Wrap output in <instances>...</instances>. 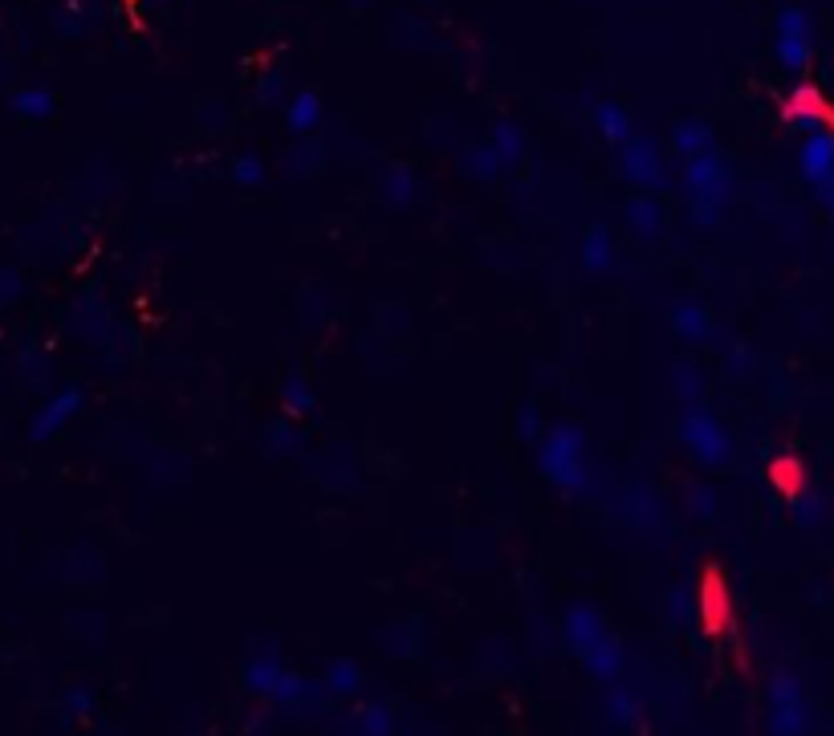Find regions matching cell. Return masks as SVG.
I'll return each mask as SVG.
<instances>
[{"mask_svg":"<svg viewBox=\"0 0 834 736\" xmlns=\"http://www.w3.org/2000/svg\"><path fill=\"white\" fill-rule=\"evenodd\" d=\"M562 643L578 655V663L590 671L599 684H619L623 676V647L611 623L603 619L599 606L574 602L562 615Z\"/></svg>","mask_w":834,"mask_h":736,"instance_id":"1","label":"cell"},{"mask_svg":"<svg viewBox=\"0 0 834 736\" xmlns=\"http://www.w3.org/2000/svg\"><path fill=\"white\" fill-rule=\"evenodd\" d=\"M538 468L566 497L590 493V460H586V432L578 423L562 419L538 440Z\"/></svg>","mask_w":834,"mask_h":736,"instance_id":"2","label":"cell"},{"mask_svg":"<svg viewBox=\"0 0 834 736\" xmlns=\"http://www.w3.org/2000/svg\"><path fill=\"white\" fill-rule=\"evenodd\" d=\"M684 192L696 204H712L725 208L733 200V171L717 151H700L692 159H684Z\"/></svg>","mask_w":834,"mask_h":736,"instance_id":"3","label":"cell"},{"mask_svg":"<svg viewBox=\"0 0 834 736\" xmlns=\"http://www.w3.org/2000/svg\"><path fill=\"white\" fill-rule=\"evenodd\" d=\"M696 619L708 639H725L733 635V594L725 582V570L717 562H708L700 570V590H696Z\"/></svg>","mask_w":834,"mask_h":736,"instance_id":"4","label":"cell"},{"mask_svg":"<svg viewBox=\"0 0 834 736\" xmlns=\"http://www.w3.org/2000/svg\"><path fill=\"white\" fill-rule=\"evenodd\" d=\"M680 440L708 468H717V464L729 460V432L717 423V415L696 407V403H688V411L680 415Z\"/></svg>","mask_w":834,"mask_h":736,"instance_id":"5","label":"cell"},{"mask_svg":"<svg viewBox=\"0 0 834 736\" xmlns=\"http://www.w3.org/2000/svg\"><path fill=\"white\" fill-rule=\"evenodd\" d=\"M619 167H623L627 183H635L639 192L660 196V192L668 188V167H664V155H660V147H655V139L631 135V139L619 147Z\"/></svg>","mask_w":834,"mask_h":736,"instance_id":"6","label":"cell"},{"mask_svg":"<svg viewBox=\"0 0 834 736\" xmlns=\"http://www.w3.org/2000/svg\"><path fill=\"white\" fill-rule=\"evenodd\" d=\"M782 118L786 122H806V127H826V135H834V106L810 82L790 90V98L782 102Z\"/></svg>","mask_w":834,"mask_h":736,"instance_id":"7","label":"cell"},{"mask_svg":"<svg viewBox=\"0 0 834 736\" xmlns=\"http://www.w3.org/2000/svg\"><path fill=\"white\" fill-rule=\"evenodd\" d=\"M78 407H82V391L78 387H62L57 391L37 415H33V423H29V440H53L57 432H62V427L78 415Z\"/></svg>","mask_w":834,"mask_h":736,"instance_id":"8","label":"cell"},{"mask_svg":"<svg viewBox=\"0 0 834 736\" xmlns=\"http://www.w3.org/2000/svg\"><path fill=\"white\" fill-rule=\"evenodd\" d=\"M623 220H627V228H631L635 240H643V244L660 240V236H664V208H660V196L635 192V196L623 204Z\"/></svg>","mask_w":834,"mask_h":736,"instance_id":"9","label":"cell"},{"mask_svg":"<svg viewBox=\"0 0 834 736\" xmlns=\"http://www.w3.org/2000/svg\"><path fill=\"white\" fill-rule=\"evenodd\" d=\"M578 261L586 273H611L615 265V236L607 224H590L578 240Z\"/></svg>","mask_w":834,"mask_h":736,"instance_id":"10","label":"cell"},{"mask_svg":"<svg viewBox=\"0 0 834 736\" xmlns=\"http://www.w3.org/2000/svg\"><path fill=\"white\" fill-rule=\"evenodd\" d=\"M623 517L635 525V529H643V533H660V525H664V505H660V497L651 493V488H627V497H623Z\"/></svg>","mask_w":834,"mask_h":736,"instance_id":"11","label":"cell"},{"mask_svg":"<svg viewBox=\"0 0 834 736\" xmlns=\"http://www.w3.org/2000/svg\"><path fill=\"white\" fill-rule=\"evenodd\" d=\"M590 118H594V131H599V139H603L607 147H615V151L635 135V131H631V118H627V110H623L619 102H594Z\"/></svg>","mask_w":834,"mask_h":736,"instance_id":"12","label":"cell"},{"mask_svg":"<svg viewBox=\"0 0 834 736\" xmlns=\"http://www.w3.org/2000/svg\"><path fill=\"white\" fill-rule=\"evenodd\" d=\"M322 118H326V106L314 90H297L289 102H285V122H289V131L293 135H310L322 127Z\"/></svg>","mask_w":834,"mask_h":736,"instance_id":"13","label":"cell"},{"mask_svg":"<svg viewBox=\"0 0 834 736\" xmlns=\"http://www.w3.org/2000/svg\"><path fill=\"white\" fill-rule=\"evenodd\" d=\"M769 484L778 488V493L786 497V501H802V493H806V464L798 460V456H778V460H769Z\"/></svg>","mask_w":834,"mask_h":736,"instance_id":"14","label":"cell"},{"mask_svg":"<svg viewBox=\"0 0 834 736\" xmlns=\"http://www.w3.org/2000/svg\"><path fill=\"white\" fill-rule=\"evenodd\" d=\"M281 676H285V663L277 659V651H261V655H253L249 663H245V684H249V692H257V696H273V688L281 684Z\"/></svg>","mask_w":834,"mask_h":736,"instance_id":"15","label":"cell"},{"mask_svg":"<svg viewBox=\"0 0 834 736\" xmlns=\"http://www.w3.org/2000/svg\"><path fill=\"white\" fill-rule=\"evenodd\" d=\"M672 330L684 342H704L712 334V318H708L704 305H696V301H676L672 305Z\"/></svg>","mask_w":834,"mask_h":736,"instance_id":"16","label":"cell"},{"mask_svg":"<svg viewBox=\"0 0 834 736\" xmlns=\"http://www.w3.org/2000/svg\"><path fill=\"white\" fill-rule=\"evenodd\" d=\"M672 147H676L680 159L712 151V127H708V122H700V118H680L672 127Z\"/></svg>","mask_w":834,"mask_h":736,"instance_id":"17","label":"cell"},{"mask_svg":"<svg viewBox=\"0 0 834 736\" xmlns=\"http://www.w3.org/2000/svg\"><path fill=\"white\" fill-rule=\"evenodd\" d=\"M322 688H326L330 696L350 700L354 692L363 688V667L354 663V659H334V663L326 667V676H322Z\"/></svg>","mask_w":834,"mask_h":736,"instance_id":"18","label":"cell"},{"mask_svg":"<svg viewBox=\"0 0 834 736\" xmlns=\"http://www.w3.org/2000/svg\"><path fill=\"white\" fill-rule=\"evenodd\" d=\"M379 196H383L391 208L415 204V175H411L407 167H387L383 179H379Z\"/></svg>","mask_w":834,"mask_h":736,"instance_id":"19","label":"cell"},{"mask_svg":"<svg viewBox=\"0 0 834 736\" xmlns=\"http://www.w3.org/2000/svg\"><path fill=\"white\" fill-rule=\"evenodd\" d=\"M778 49H782V61H786V66H794V70L806 61V29H802V13H786V17H782Z\"/></svg>","mask_w":834,"mask_h":736,"instance_id":"20","label":"cell"},{"mask_svg":"<svg viewBox=\"0 0 834 736\" xmlns=\"http://www.w3.org/2000/svg\"><path fill=\"white\" fill-rule=\"evenodd\" d=\"M489 147L497 151L501 167H517V163H521V155H525V135L513 127L509 118H501L497 127H493V143H489Z\"/></svg>","mask_w":834,"mask_h":736,"instance_id":"21","label":"cell"},{"mask_svg":"<svg viewBox=\"0 0 834 736\" xmlns=\"http://www.w3.org/2000/svg\"><path fill=\"white\" fill-rule=\"evenodd\" d=\"M830 167H834V135H814V139L802 147V171H806L810 179H822Z\"/></svg>","mask_w":834,"mask_h":736,"instance_id":"22","label":"cell"},{"mask_svg":"<svg viewBox=\"0 0 834 736\" xmlns=\"http://www.w3.org/2000/svg\"><path fill=\"white\" fill-rule=\"evenodd\" d=\"M13 110H17L21 118H29V122H41V118L53 114V94H49L45 86H29V90L13 94Z\"/></svg>","mask_w":834,"mask_h":736,"instance_id":"23","label":"cell"},{"mask_svg":"<svg viewBox=\"0 0 834 736\" xmlns=\"http://www.w3.org/2000/svg\"><path fill=\"white\" fill-rule=\"evenodd\" d=\"M769 704H773V712H778L773 728H782V732H786V716H794V712H798V688H794V680H790V676H778V680L769 684Z\"/></svg>","mask_w":834,"mask_h":736,"instance_id":"24","label":"cell"},{"mask_svg":"<svg viewBox=\"0 0 834 736\" xmlns=\"http://www.w3.org/2000/svg\"><path fill=\"white\" fill-rule=\"evenodd\" d=\"M281 403H285V415H289V419H297V415H310V411H314V391H310V383H306L302 375L285 379Z\"/></svg>","mask_w":834,"mask_h":736,"instance_id":"25","label":"cell"},{"mask_svg":"<svg viewBox=\"0 0 834 736\" xmlns=\"http://www.w3.org/2000/svg\"><path fill=\"white\" fill-rule=\"evenodd\" d=\"M607 716H611L615 728H635V724H639V700H635L631 692H623V688H611V696H607Z\"/></svg>","mask_w":834,"mask_h":736,"instance_id":"26","label":"cell"},{"mask_svg":"<svg viewBox=\"0 0 834 736\" xmlns=\"http://www.w3.org/2000/svg\"><path fill=\"white\" fill-rule=\"evenodd\" d=\"M672 391H676L680 403H696L700 399L704 387H700V371H696L692 362H676L672 366Z\"/></svg>","mask_w":834,"mask_h":736,"instance_id":"27","label":"cell"},{"mask_svg":"<svg viewBox=\"0 0 834 736\" xmlns=\"http://www.w3.org/2000/svg\"><path fill=\"white\" fill-rule=\"evenodd\" d=\"M464 167H468L472 179H493V175L501 171V159H497L493 147H472V151L464 155Z\"/></svg>","mask_w":834,"mask_h":736,"instance_id":"28","label":"cell"},{"mask_svg":"<svg viewBox=\"0 0 834 736\" xmlns=\"http://www.w3.org/2000/svg\"><path fill=\"white\" fill-rule=\"evenodd\" d=\"M232 179L241 183V188H261V183H265V163H261L257 155H236Z\"/></svg>","mask_w":834,"mask_h":736,"instance_id":"29","label":"cell"},{"mask_svg":"<svg viewBox=\"0 0 834 736\" xmlns=\"http://www.w3.org/2000/svg\"><path fill=\"white\" fill-rule=\"evenodd\" d=\"M688 513H692L696 521H708L712 513H717V497H712L708 484H692V488H688Z\"/></svg>","mask_w":834,"mask_h":736,"instance_id":"30","label":"cell"},{"mask_svg":"<svg viewBox=\"0 0 834 736\" xmlns=\"http://www.w3.org/2000/svg\"><path fill=\"white\" fill-rule=\"evenodd\" d=\"M692 610H696V598H692L688 590H672V594H668V623L684 627V623L692 619Z\"/></svg>","mask_w":834,"mask_h":736,"instance_id":"31","label":"cell"},{"mask_svg":"<svg viewBox=\"0 0 834 736\" xmlns=\"http://www.w3.org/2000/svg\"><path fill=\"white\" fill-rule=\"evenodd\" d=\"M517 432H521V440H529V444H538V440H542L546 419L538 415V407H521V415H517Z\"/></svg>","mask_w":834,"mask_h":736,"instance_id":"32","label":"cell"},{"mask_svg":"<svg viewBox=\"0 0 834 736\" xmlns=\"http://www.w3.org/2000/svg\"><path fill=\"white\" fill-rule=\"evenodd\" d=\"M359 728H363V732H387V728H391V716L383 712V704H367Z\"/></svg>","mask_w":834,"mask_h":736,"instance_id":"33","label":"cell"},{"mask_svg":"<svg viewBox=\"0 0 834 736\" xmlns=\"http://www.w3.org/2000/svg\"><path fill=\"white\" fill-rule=\"evenodd\" d=\"M281 86H285V78H281V74H265V78L257 82L261 102H281Z\"/></svg>","mask_w":834,"mask_h":736,"instance_id":"34","label":"cell"},{"mask_svg":"<svg viewBox=\"0 0 834 736\" xmlns=\"http://www.w3.org/2000/svg\"><path fill=\"white\" fill-rule=\"evenodd\" d=\"M688 204H692V224H696V228H712V224H717L721 208H712V204H696V200H688Z\"/></svg>","mask_w":834,"mask_h":736,"instance_id":"35","label":"cell"},{"mask_svg":"<svg viewBox=\"0 0 834 736\" xmlns=\"http://www.w3.org/2000/svg\"><path fill=\"white\" fill-rule=\"evenodd\" d=\"M90 704H94V696H90L86 688H78V692H70V696H66V708H70L74 716H86V712H90Z\"/></svg>","mask_w":834,"mask_h":736,"instance_id":"36","label":"cell"},{"mask_svg":"<svg viewBox=\"0 0 834 736\" xmlns=\"http://www.w3.org/2000/svg\"><path fill=\"white\" fill-rule=\"evenodd\" d=\"M269 444H273V448H285V444H297V436L289 432L285 423H277V427H269ZM285 452H289V448H285Z\"/></svg>","mask_w":834,"mask_h":736,"instance_id":"37","label":"cell"}]
</instances>
